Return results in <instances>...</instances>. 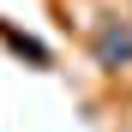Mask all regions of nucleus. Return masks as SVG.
I'll list each match as a JSON object with an SVG mask.
<instances>
[{
    "mask_svg": "<svg viewBox=\"0 0 132 132\" xmlns=\"http://www.w3.org/2000/svg\"><path fill=\"white\" fill-rule=\"evenodd\" d=\"M126 54H132V36H108L102 42V60H126Z\"/></svg>",
    "mask_w": 132,
    "mask_h": 132,
    "instance_id": "1",
    "label": "nucleus"
}]
</instances>
